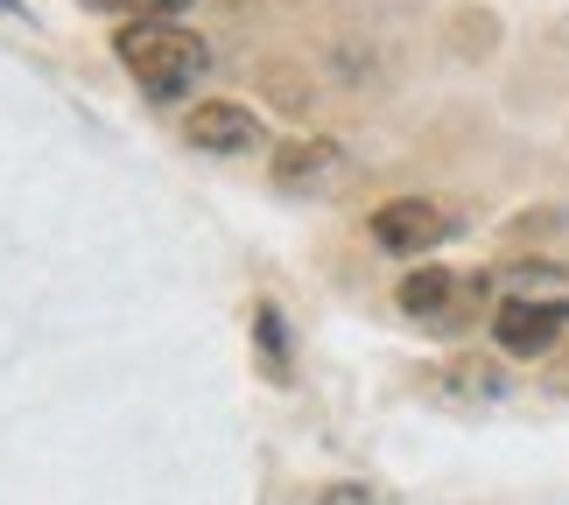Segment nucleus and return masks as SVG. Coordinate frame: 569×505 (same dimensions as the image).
<instances>
[{
	"label": "nucleus",
	"mask_w": 569,
	"mask_h": 505,
	"mask_svg": "<svg viewBox=\"0 0 569 505\" xmlns=\"http://www.w3.org/2000/svg\"><path fill=\"white\" fill-rule=\"evenodd\" d=\"M113 57L127 63V78L148 99H183L211 71V42L197 29H183V21H127L113 36Z\"/></svg>",
	"instance_id": "obj_1"
},
{
	"label": "nucleus",
	"mask_w": 569,
	"mask_h": 505,
	"mask_svg": "<svg viewBox=\"0 0 569 505\" xmlns=\"http://www.w3.org/2000/svg\"><path fill=\"white\" fill-rule=\"evenodd\" d=\"M457 218L436 204V196H387V204L373 211V239L380 253H436L450 239Z\"/></svg>",
	"instance_id": "obj_2"
},
{
	"label": "nucleus",
	"mask_w": 569,
	"mask_h": 505,
	"mask_svg": "<svg viewBox=\"0 0 569 505\" xmlns=\"http://www.w3.org/2000/svg\"><path fill=\"white\" fill-rule=\"evenodd\" d=\"M183 141L204 148V155H253L260 141H268V127H260L253 105H232V99H204L197 113L183 120Z\"/></svg>",
	"instance_id": "obj_3"
},
{
	"label": "nucleus",
	"mask_w": 569,
	"mask_h": 505,
	"mask_svg": "<svg viewBox=\"0 0 569 505\" xmlns=\"http://www.w3.org/2000/svg\"><path fill=\"white\" fill-rule=\"evenodd\" d=\"M569 323V302H507V310L492 316V337L499 351H513V358H535V351H549Z\"/></svg>",
	"instance_id": "obj_4"
},
{
	"label": "nucleus",
	"mask_w": 569,
	"mask_h": 505,
	"mask_svg": "<svg viewBox=\"0 0 569 505\" xmlns=\"http://www.w3.org/2000/svg\"><path fill=\"white\" fill-rule=\"evenodd\" d=\"M465 295H471V289H465V281H457L450 267H422V274H408V281H401V310H408L415 323H450Z\"/></svg>",
	"instance_id": "obj_5"
},
{
	"label": "nucleus",
	"mask_w": 569,
	"mask_h": 505,
	"mask_svg": "<svg viewBox=\"0 0 569 505\" xmlns=\"http://www.w3.org/2000/svg\"><path fill=\"white\" fill-rule=\"evenodd\" d=\"M338 169V141H281L274 148V183L281 190H310Z\"/></svg>",
	"instance_id": "obj_6"
},
{
	"label": "nucleus",
	"mask_w": 569,
	"mask_h": 505,
	"mask_svg": "<svg viewBox=\"0 0 569 505\" xmlns=\"http://www.w3.org/2000/svg\"><path fill=\"white\" fill-rule=\"evenodd\" d=\"M84 8H99V14H127V21H177L190 0H84Z\"/></svg>",
	"instance_id": "obj_7"
},
{
	"label": "nucleus",
	"mask_w": 569,
	"mask_h": 505,
	"mask_svg": "<svg viewBox=\"0 0 569 505\" xmlns=\"http://www.w3.org/2000/svg\"><path fill=\"white\" fill-rule=\"evenodd\" d=\"M253 331H260V351H268V380H289V344H281V316L268 302L253 310Z\"/></svg>",
	"instance_id": "obj_8"
},
{
	"label": "nucleus",
	"mask_w": 569,
	"mask_h": 505,
	"mask_svg": "<svg viewBox=\"0 0 569 505\" xmlns=\"http://www.w3.org/2000/svg\"><path fill=\"white\" fill-rule=\"evenodd\" d=\"M317 505H373V492H359V485H331Z\"/></svg>",
	"instance_id": "obj_9"
}]
</instances>
